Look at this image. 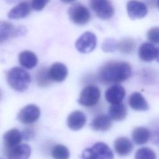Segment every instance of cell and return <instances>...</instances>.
I'll list each match as a JSON object with an SVG mask.
<instances>
[{"instance_id": "obj_28", "label": "cell", "mask_w": 159, "mask_h": 159, "mask_svg": "<svg viewBox=\"0 0 159 159\" xmlns=\"http://www.w3.org/2000/svg\"><path fill=\"white\" fill-rule=\"evenodd\" d=\"M117 42L115 39H106L102 45V48L103 51L106 52H112L117 50Z\"/></svg>"}, {"instance_id": "obj_24", "label": "cell", "mask_w": 159, "mask_h": 159, "mask_svg": "<svg viewBox=\"0 0 159 159\" xmlns=\"http://www.w3.org/2000/svg\"><path fill=\"white\" fill-rule=\"evenodd\" d=\"M70 156L69 150L62 144L55 145L52 150V157L53 159H68Z\"/></svg>"}, {"instance_id": "obj_10", "label": "cell", "mask_w": 159, "mask_h": 159, "mask_svg": "<svg viewBox=\"0 0 159 159\" xmlns=\"http://www.w3.org/2000/svg\"><path fill=\"white\" fill-rule=\"evenodd\" d=\"M139 57L144 61H152L155 60L158 61L159 51L158 47L152 43H143L138 50Z\"/></svg>"}, {"instance_id": "obj_11", "label": "cell", "mask_w": 159, "mask_h": 159, "mask_svg": "<svg viewBox=\"0 0 159 159\" xmlns=\"http://www.w3.org/2000/svg\"><path fill=\"white\" fill-rule=\"evenodd\" d=\"M125 96V90L124 88L119 84H115L107 88L105 93L106 101L111 104H115L122 102Z\"/></svg>"}, {"instance_id": "obj_29", "label": "cell", "mask_w": 159, "mask_h": 159, "mask_svg": "<svg viewBox=\"0 0 159 159\" xmlns=\"http://www.w3.org/2000/svg\"><path fill=\"white\" fill-rule=\"evenodd\" d=\"M147 39L149 41L154 43H158L159 42V28L158 27H153L150 29L147 34Z\"/></svg>"}, {"instance_id": "obj_5", "label": "cell", "mask_w": 159, "mask_h": 159, "mask_svg": "<svg viewBox=\"0 0 159 159\" xmlns=\"http://www.w3.org/2000/svg\"><path fill=\"white\" fill-rule=\"evenodd\" d=\"M100 96L101 91L99 88L94 85H89L81 91L78 102L81 106L91 107L98 102Z\"/></svg>"}, {"instance_id": "obj_18", "label": "cell", "mask_w": 159, "mask_h": 159, "mask_svg": "<svg viewBox=\"0 0 159 159\" xmlns=\"http://www.w3.org/2000/svg\"><path fill=\"white\" fill-rule=\"evenodd\" d=\"M127 114L126 106L122 103L111 104L108 109V117L111 120L120 121L124 120Z\"/></svg>"}, {"instance_id": "obj_31", "label": "cell", "mask_w": 159, "mask_h": 159, "mask_svg": "<svg viewBox=\"0 0 159 159\" xmlns=\"http://www.w3.org/2000/svg\"><path fill=\"white\" fill-rule=\"evenodd\" d=\"M21 134L22 139L25 140H29L34 137V132L32 130L30 129H25L21 132Z\"/></svg>"}, {"instance_id": "obj_22", "label": "cell", "mask_w": 159, "mask_h": 159, "mask_svg": "<svg viewBox=\"0 0 159 159\" xmlns=\"http://www.w3.org/2000/svg\"><path fill=\"white\" fill-rule=\"evenodd\" d=\"M132 140L137 145H143L148 142L150 138L149 130L143 127H135L132 133Z\"/></svg>"}, {"instance_id": "obj_6", "label": "cell", "mask_w": 159, "mask_h": 159, "mask_svg": "<svg viewBox=\"0 0 159 159\" xmlns=\"http://www.w3.org/2000/svg\"><path fill=\"white\" fill-rule=\"evenodd\" d=\"M97 44V38L94 34L87 31L84 32L76 41L75 47L82 53H90L94 50Z\"/></svg>"}, {"instance_id": "obj_2", "label": "cell", "mask_w": 159, "mask_h": 159, "mask_svg": "<svg viewBox=\"0 0 159 159\" xmlns=\"http://www.w3.org/2000/svg\"><path fill=\"white\" fill-rule=\"evenodd\" d=\"M29 73L20 67H14L7 73V81L9 85L15 91L22 92L25 91L30 83Z\"/></svg>"}, {"instance_id": "obj_34", "label": "cell", "mask_w": 159, "mask_h": 159, "mask_svg": "<svg viewBox=\"0 0 159 159\" xmlns=\"http://www.w3.org/2000/svg\"><path fill=\"white\" fill-rule=\"evenodd\" d=\"M0 159H1V158H0Z\"/></svg>"}, {"instance_id": "obj_27", "label": "cell", "mask_w": 159, "mask_h": 159, "mask_svg": "<svg viewBox=\"0 0 159 159\" xmlns=\"http://www.w3.org/2000/svg\"><path fill=\"white\" fill-rule=\"evenodd\" d=\"M36 79L37 84L42 87L47 86L51 81L48 76V70L46 68H41L38 71Z\"/></svg>"}, {"instance_id": "obj_7", "label": "cell", "mask_w": 159, "mask_h": 159, "mask_svg": "<svg viewBox=\"0 0 159 159\" xmlns=\"http://www.w3.org/2000/svg\"><path fill=\"white\" fill-rule=\"evenodd\" d=\"M90 6L96 16L102 19H109L114 14V8L111 1L106 0H93Z\"/></svg>"}, {"instance_id": "obj_8", "label": "cell", "mask_w": 159, "mask_h": 159, "mask_svg": "<svg viewBox=\"0 0 159 159\" xmlns=\"http://www.w3.org/2000/svg\"><path fill=\"white\" fill-rule=\"evenodd\" d=\"M40 116V108L35 104H28L22 107L17 114L18 120L22 124H30L35 122Z\"/></svg>"}, {"instance_id": "obj_16", "label": "cell", "mask_w": 159, "mask_h": 159, "mask_svg": "<svg viewBox=\"0 0 159 159\" xmlns=\"http://www.w3.org/2000/svg\"><path fill=\"white\" fill-rule=\"evenodd\" d=\"M114 147L116 152L119 156L125 157L132 151L133 144L127 137H120L115 140Z\"/></svg>"}, {"instance_id": "obj_9", "label": "cell", "mask_w": 159, "mask_h": 159, "mask_svg": "<svg viewBox=\"0 0 159 159\" xmlns=\"http://www.w3.org/2000/svg\"><path fill=\"white\" fill-rule=\"evenodd\" d=\"M127 12L129 17L133 20L144 17L148 9L146 4L137 1H130L127 2Z\"/></svg>"}, {"instance_id": "obj_3", "label": "cell", "mask_w": 159, "mask_h": 159, "mask_svg": "<svg viewBox=\"0 0 159 159\" xmlns=\"http://www.w3.org/2000/svg\"><path fill=\"white\" fill-rule=\"evenodd\" d=\"M81 157L82 159H113L114 154L106 143L99 142L85 148Z\"/></svg>"}, {"instance_id": "obj_23", "label": "cell", "mask_w": 159, "mask_h": 159, "mask_svg": "<svg viewBox=\"0 0 159 159\" xmlns=\"http://www.w3.org/2000/svg\"><path fill=\"white\" fill-rule=\"evenodd\" d=\"M16 28L9 22L0 20V43L14 37Z\"/></svg>"}, {"instance_id": "obj_30", "label": "cell", "mask_w": 159, "mask_h": 159, "mask_svg": "<svg viewBox=\"0 0 159 159\" xmlns=\"http://www.w3.org/2000/svg\"><path fill=\"white\" fill-rule=\"evenodd\" d=\"M48 1H43V0H34L32 1L30 3V7H32V8L35 11H41L42 9H43L45 6L47 5V4L48 2Z\"/></svg>"}, {"instance_id": "obj_20", "label": "cell", "mask_w": 159, "mask_h": 159, "mask_svg": "<svg viewBox=\"0 0 159 159\" xmlns=\"http://www.w3.org/2000/svg\"><path fill=\"white\" fill-rule=\"evenodd\" d=\"M90 125L94 130L104 132L111 129L112 122L108 116L100 114L92 120Z\"/></svg>"}, {"instance_id": "obj_13", "label": "cell", "mask_w": 159, "mask_h": 159, "mask_svg": "<svg viewBox=\"0 0 159 159\" xmlns=\"http://www.w3.org/2000/svg\"><path fill=\"white\" fill-rule=\"evenodd\" d=\"M7 159H29L31 154L30 147L25 143L6 150Z\"/></svg>"}, {"instance_id": "obj_12", "label": "cell", "mask_w": 159, "mask_h": 159, "mask_svg": "<svg viewBox=\"0 0 159 159\" xmlns=\"http://www.w3.org/2000/svg\"><path fill=\"white\" fill-rule=\"evenodd\" d=\"M68 75L66 66L60 62H56L52 65L48 70V76L50 80L55 82L64 81Z\"/></svg>"}, {"instance_id": "obj_32", "label": "cell", "mask_w": 159, "mask_h": 159, "mask_svg": "<svg viewBox=\"0 0 159 159\" xmlns=\"http://www.w3.org/2000/svg\"><path fill=\"white\" fill-rule=\"evenodd\" d=\"M26 29L24 27H19L17 29H15V34H14V37H17L19 35H24L25 34Z\"/></svg>"}, {"instance_id": "obj_4", "label": "cell", "mask_w": 159, "mask_h": 159, "mask_svg": "<svg viewBox=\"0 0 159 159\" xmlns=\"http://www.w3.org/2000/svg\"><path fill=\"white\" fill-rule=\"evenodd\" d=\"M68 14L71 21L77 25L86 24L90 19L88 9L81 2H73L68 9Z\"/></svg>"}, {"instance_id": "obj_33", "label": "cell", "mask_w": 159, "mask_h": 159, "mask_svg": "<svg viewBox=\"0 0 159 159\" xmlns=\"http://www.w3.org/2000/svg\"><path fill=\"white\" fill-rule=\"evenodd\" d=\"M1 90H0V98H1Z\"/></svg>"}, {"instance_id": "obj_17", "label": "cell", "mask_w": 159, "mask_h": 159, "mask_svg": "<svg viewBox=\"0 0 159 159\" xmlns=\"http://www.w3.org/2000/svg\"><path fill=\"white\" fill-rule=\"evenodd\" d=\"M30 4L27 1H22L12 7L9 12L7 16L9 19H19L24 18L30 12Z\"/></svg>"}, {"instance_id": "obj_21", "label": "cell", "mask_w": 159, "mask_h": 159, "mask_svg": "<svg viewBox=\"0 0 159 159\" xmlns=\"http://www.w3.org/2000/svg\"><path fill=\"white\" fill-rule=\"evenodd\" d=\"M19 61L22 66L27 69L34 68L37 63L38 59L36 55L29 50L23 51L19 55Z\"/></svg>"}, {"instance_id": "obj_19", "label": "cell", "mask_w": 159, "mask_h": 159, "mask_svg": "<svg viewBox=\"0 0 159 159\" xmlns=\"http://www.w3.org/2000/svg\"><path fill=\"white\" fill-rule=\"evenodd\" d=\"M129 104L131 108L135 111H147L149 106L145 98L139 92L131 94L129 99Z\"/></svg>"}, {"instance_id": "obj_1", "label": "cell", "mask_w": 159, "mask_h": 159, "mask_svg": "<svg viewBox=\"0 0 159 159\" xmlns=\"http://www.w3.org/2000/svg\"><path fill=\"white\" fill-rule=\"evenodd\" d=\"M132 74L130 64L125 61H109L99 70V79L106 83H118L127 80Z\"/></svg>"}, {"instance_id": "obj_14", "label": "cell", "mask_w": 159, "mask_h": 159, "mask_svg": "<svg viewBox=\"0 0 159 159\" xmlns=\"http://www.w3.org/2000/svg\"><path fill=\"white\" fill-rule=\"evenodd\" d=\"M86 122L84 114L80 111H75L71 112L67 118V125L73 130H79L82 129Z\"/></svg>"}, {"instance_id": "obj_26", "label": "cell", "mask_w": 159, "mask_h": 159, "mask_svg": "<svg viewBox=\"0 0 159 159\" xmlns=\"http://www.w3.org/2000/svg\"><path fill=\"white\" fill-rule=\"evenodd\" d=\"M135 48V42L133 40L126 39L117 43V49L124 53H130Z\"/></svg>"}, {"instance_id": "obj_15", "label": "cell", "mask_w": 159, "mask_h": 159, "mask_svg": "<svg viewBox=\"0 0 159 159\" xmlns=\"http://www.w3.org/2000/svg\"><path fill=\"white\" fill-rule=\"evenodd\" d=\"M22 139L21 132L18 129H11L7 130L3 136V141L6 150L12 148L20 145Z\"/></svg>"}, {"instance_id": "obj_25", "label": "cell", "mask_w": 159, "mask_h": 159, "mask_svg": "<svg viewBox=\"0 0 159 159\" xmlns=\"http://www.w3.org/2000/svg\"><path fill=\"white\" fill-rule=\"evenodd\" d=\"M135 159H157V155L152 149L148 147H142L137 150Z\"/></svg>"}]
</instances>
